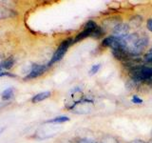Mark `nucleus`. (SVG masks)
<instances>
[{"label":"nucleus","mask_w":152,"mask_h":143,"mask_svg":"<svg viewBox=\"0 0 152 143\" xmlns=\"http://www.w3.org/2000/svg\"><path fill=\"white\" fill-rule=\"evenodd\" d=\"M131 77L136 81H146L152 79V67L135 66L130 70Z\"/></svg>","instance_id":"f257e3e1"},{"label":"nucleus","mask_w":152,"mask_h":143,"mask_svg":"<svg viewBox=\"0 0 152 143\" xmlns=\"http://www.w3.org/2000/svg\"><path fill=\"white\" fill-rule=\"evenodd\" d=\"M147 45H148V38L145 35L141 36L139 41H138V43L134 48V50H133L131 55H139L140 54H142V52H144V50L145 49Z\"/></svg>","instance_id":"39448f33"},{"label":"nucleus","mask_w":152,"mask_h":143,"mask_svg":"<svg viewBox=\"0 0 152 143\" xmlns=\"http://www.w3.org/2000/svg\"><path fill=\"white\" fill-rule=\"evenodd\" d=\"M103 33H104V32H103V30L101 29V27H97L96 29L94 30V32L91 33V36H93V37H95V38H99L101 35H103Z\"/></svg>","instance_id":"ddd939ff"},{"label":"nucleus","mask_w":152,"mask_h":143,"mask_svg":"<svg viewBox=\"0 0 152 143\" xmlns=\"http://www.w3.org/2000/svg\"><path fill=\"white\" fill-rule=\"evenodd\" d=\"M147 29H148V31H150L151 32H152V18H150V19H148L147 20Z\"/></svg>","instance_id":"f3484780"},{"label":"nucleus","mask_w":152,"mask_h":143,"mask_svg":"<svg viewBox=\"0 0 152 143\" xmlns=\"http://www.w3.org/2000/svg\"><path fill=\"white\" fill-rule=\"evenodd\" d=\"M151 137H152V130H151Z\"/></svg>","instance_id":"412c9836"},{"label":"nucleus","mask_w":152,"mask_h":143,"mask_svg":"<svg viewBox=\"0 0 152 143\" xmlns=\"http://www.w3.org/2000/svg\"><path fill=\"white\" fill-rule=\"evenodd\" d=\"M2 131H3V129H1V130H0V133H2Z\"/></svg>","instance_id":"aec40b11"},{"label":"nucleus","mask_w":152,"mask_h":143,"mask_svg":"<svg viewBox=\"0 0 152 143\" xmlns=\"http://www.w3.org/2000/svg\"><path fill=\"white\" fill-rule=\"evenodd\" d=\"M132 102L135 103V104H142V100L140 97H138L137 95H134V97H132Z\"/></svg>","instance_id":"dca6fc26"},{"label":"nucleus","mask_w":152,"mask_h":143,"mask_svg":"<svg viewBox=\"0 0 152 143\" xmlns=\"http://www.w3.org/2000/svg\"><path fill=\"white\" fill-rule=\"evenodd\" d=\"M114 39H115V36H113V35H109V36L106 37L102 41V46L103 47H111Z\"/></svg>","instance_id":"9b49d317"},{"label":"nucleus","mask_w":152,"mask_h":143,"mask_svg":"<svg viewBox=\"0 0 152 143\" xmlns=\"http://www.w3.org/2000/svg\"><path fill=\"white\" fill-rule=\"evenodd\" d=\"M72 43H73V40L70 39V38H69V39H66V40H64L63 42H62L61 44L59 45V47L57 48V50L55 51L53 55H52L51 59L49 62L48 66H51L53 63H55V62L59 61L62 58V57L65 55V54H66V51H68V49H69V47L71 44H72Z\"/></svg>","instance_id":"f03ea898"},{"label":"nucleus","mask_w":152,"mask_h":143,"mask_svg":"<svg viewBox=\"0 0 152 143\" xmlns=\"http://www.w3.org/2000/svg\"><path fill=\"white\" fill-rule=\"evenodd\" d=\"M150 143H152V140H151V142H150Z\"/></svg>","instance_id":"5701e85b"},{"label":"nucleus","mask_w":152,"mask_h":143,"mask_svg":"<svg viewBox=\"0 0 152 143\" xmlns=\"http://www.w3.org/2000/svg\"><path fill=\"white\" fill-rule=\"evenodd\" d=\"M51 93L50 92H42V93H39L35 94L34 97L31 98V102L32 103H38L40 101H43V100H45L46 98H49L50 97Z\"/></svg>","instance_id":"423d86ee"},{"label":"nucleus","mask_w":152,"mask_h":143,"mask_svg":"<svg viewBox=\"0 0 152 143\" xmlns=\"http://www.w3.org/2000/svg\"><path fill=\"white\" fill-rule=\"evenodd\" d=\"M131 143H145V141H142V140H134V141H132Z\"/></svg>","instance_id":"6ab92c4d"},{"label":"nucleus","mask_w":152,"mask_h":143,"mask_svg":"<svg viewBox=\"0 0 152 143\" xmlns=\"http://www.w3.org/2000/svg\"><path fill=\"white\" fill-rule=\"evenodd\" d=\"M69 118L66 116H56L52 119H50V120H48L47 123H63V122H66V121H69Z\"/></svg>","instance_id":"9d476101"},{"label":"nucleus","mask_w":152,"mask_h":143,"mask_svg":"<svg viewBox=\"0 0 152 143\" xmlns=\"http://www.w3.org/2000/svg\"><path fill=\"white\" fill-rule=\"evenodd\" d=\"M13 94H14V90L13 88H8L4 91V92L2 93L1 94V97L3 100H9V99H11L12 97H13Z\"/></svg>","instance_id":"1a4fd4ad"},{"label":"nucleus","mask_w":152,"mask_h":143,"mask_svg":"<svg viewBox=\"0 0 152 143\" xmlns=\"http://www.w3.org/2000/svg\"><path fill=\"white\" fill-rule=\"evenodd\" d=\"M151 52H152V48H151Z\"/></svg>","instance_id":"4be33fe9"},{"label":"nucleus","mask_w":152,"mask_h":143,"mask_svg":"<svg viewBox=\"0 0 152 143\" xmlns=\"http://www.w3.org/2000/svg\"><path fill=\"white\" fill-rule=\"evenodd\" d=\"M14 64V59L12 57H9V58L5 59L0 63V69L1 70H10Z\"/></svg>","instance_id":"6e6552de"},{"label":"nucleus","mask_w":152,"mask_h":143,"mask_svg":"<svg viewBox=\"0 0 152 143\" xmlns=\"http://www.w3.org/2000/svg\"><path fill=\"white\" fill-rule=\"evenodd\" d=\"M48 65H38V64H33L31 67V70L30 73L28 74V75L26 76L25 80H30V79H33L36 78L38 76L42 75L45 72L48 70Z\"/></svg>","instance_id":"7ed1b4c3"},{"label":"nucleus","mask_w":152,"mask_h":143,"mask_svg":"<svg viewBox=\"0 0 152 143\" xmlns=\"http://www.w3.org/2000/svg\"><path fill=\"white\" fill-rule=\"evenodd\" d=\"M145 61L147 62V63L152 64V52H151L145 55Z\"/></svg>","instance_id":"2eb2a0df"},{"label":"nucleus","mask_w":152,"mask_h":143,"mask_svg":"<svg viewBox=\"0 0 152 143\" xmlns=\"http://www.w3.org/2000/svg\"><path fill=\"white\" fill-rule=\"evenodd\" d=\"M101 68V64H96V65H93L91 67V69L89 71V74H95L99 71V69Z\"/></svg>","instance_id":"4468645a"},{"label":"nucleus","mask_w":152,"mask_h":143,"mask_svg":"<svg viewBox=\"0 0 152 143\" xmlns=\"http://www.w3.org/2000/svg\"><path fill=\"white\" fill-rule=\"evenodd\" d=\"M78 143H96V142L93 140H90V139H81V140H79Z\"/></svg>","instance_id":"a211bd4d"},{"label":"nucleus","mask_w":152,"mask_h":143,"mask_svg":"<svg viewBox=\"0 0 152 143\" xmlns=\"http://www.w3.org/2000/svg\"><path fill=\"white\" fill-rule=\"evenodd\" d=\"M91 33L92 32L89 31V30H87V29H85L84 31H82L80 33H78L76 37L73 39V43H76V42H79L81 40L85 39L86 37H88V36H91Z\"/></svg>","instance_id":"0eeeda50"},{"label":"nucleus","mask_w":152,"mask_h":143,"mask_svg":"<svg viewBox=\"0 0 152 143\" xmlns=\"http://www.w3.org/2000/svg\"><path fill=\"white\" fill-rule=\"evenodd\" d=\"M98 26H97V24L95 23L94 21L92 20H89L87 24H86V26H85V29H87V30H89V31H91L92 32H94V30L96 29Z\"/></svg>","instance_id":"f8f14e48"},{"label":"nucleus","mask_w":152,"mask_h":143,"mask_svg":"<svg viewBox=\"0 0 152 143\" xmlns=\"http://www.w3.org/2000/svg\"><path fill=\"white\" fill-rule=\"evenodd\" d=\"M128 32H129V26L125 23H119L113 29L112 35L117 38H120V39H123V38H125L126 36L128 35Z\"/></svg>","instance_id":"20e7f679"}]
</instances>
